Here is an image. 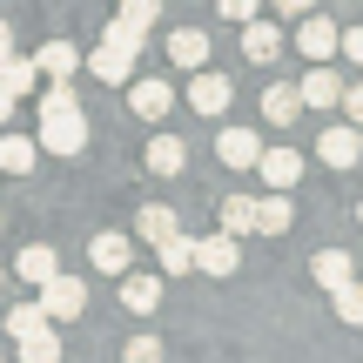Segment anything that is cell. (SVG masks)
I'll list each match as a JSON object with an SVG mask.
<instances>
[{"instance_id": "obj_1", "label": "cell", "mask_w": 363, "mask_h": 363, "mask_svg": "<svg viewBox=\"0 0 363 363\" xmlns=\"http://www.w3.org/2000/svg\"><path fill=\"white\" fill-rule=\"evenodd\" d=\"M34 303H40V316H48V323H67V316H81V310H88V283L54 269L48 283H40V296H34Z\"/></svg>"}, {"instance_id": "obj_2", "label": "cell", "mask_w": 363, "mask_h": 363, "mask_svg": "<svg viewBox=\"0 0 363 363\" xmlns=\"http://www.w3.org/2000/svg\"><path fill=\"white\" fill-rule=\"evenodd\" d=\"M34 148H48V155H81V148H88V115H81V108L40 115V142Z\"/></svg>"}, {"instance_id": "obj_3", "label": "cell", "mask_w": 363, "mask_h": 363, "mask_svg": "<svg viewBox=\"0 0 363 363\" xmlns=\"http://www.w3.org/2000/svg\"><path fill=\"white\" fill-rule=\"evenodd\" d=\"M235 262H242V242L235 235H195V269L202 276H235Z\"/></svg>"}, {"instance_id": "obj_4", "label": "cell", "mask_w": 363, "mask_h": 363, "mask_svg": "<svg viewBox=\"0 0 363 363\" xmlns=\"http://www.w3.org/2000/svg\"><path fill=\"white\" fill-rule=\"evenodd\" d=\"M229 101H235V81L229 74H208V67L189 74V108H195V115H222Z\"/></svg>"}, {"instance_id": "obj_5", "label": "cell", "mask_w": 363, "mask_h": 363, "mask_svg": "<svg viewBox=\"0 0 363 363\" xmlns=\"http://www.w3.org/2000/svg\"><path fill=\"white\" fill-rule=\"evenodd\" d=\"M316 155H323L330 169H357V162H363V128H350V121H337V128H323V142H316Z\"/></svg>"}, {"instance_id": "obj_6", "label": "cell", "mask_w": 363, "mask_h": 363, "mask_svg": "<svg viewBox=\"0 0 363 363\" xmlns=\"http://www.w3.org/2000/svg\"><path fill=\"white\" fill-rule=\"evenodd\" d=\"M256 155H262V135L256 128H222L216 135V162H222V169H256Z\"/></svg>"}, {"instance_id": "obj_7", "label": "cell", "mask_w": 363, "mask_h": 363, "mask_svg": "<svg viewBox=\"0 0 363 363\" xmlns=\"http://www.w3.org/2000/svg\"><path fill=\"white\" fill-rule=\"evenodd\" d=\"M337 94H343V74H330V61H310V74L296 81V101L303 108H337Z\"/></svg>"}, {"instance_id": "obj_8", "label": "cell", "mask_w": 363, "mask_h": 363, "mask_svg": "<svg viewBox=\"0 0 363 363\" xmlns=\"http://www.w3.org/2000/svg\"><path fill=\"white\" fill-rule=\"evenodd\" d=\"M128 108H135L142 121H162V115L175 108V88H169V81H142V74H135V81H128Z\"/></svg>"}, {"instance_id": "obj_9", "label": "cell", "mask_w": 363, "mask_h": 363, "mask_svg": "<svg viewBox=\"0 0 363 363\" xmlns=\"http://www.w3.org/2000/svg\"><path fill=\"white\" fill-rule=\"evenodd\" d=\"M88 262H94V269H108V276H121V269L135 262V242H128L121 229H101V235L88 242Z\"/></svg>"}, {"instance_id": "obj_10", "label": "cell", "mask_w": 363, "mask_h": 363, "mask_svg": "<svg viewBox=\"0 0 363 363\" xmlns=\"http://www.w3.org/2000/svg\"><path fill=\"white\" fill-rule=\"evenodd\" d=\"M242 54H249L256 67H269L276 54H283V27L262 21V13H256V21H242Z\"/></svg>"}, {"instance_id": "obj_11", "label": "cell", "mask_w": 363, "mask_h": 363, "mask_svg": "<svg viewBox=\"0 0 363 363\" xmlns=\"http://www.w3.org/2000/svg\"><path fill=\"white\" fill-rule=\"evenodd\" d=\"M256 169H262V182H269V189H296V182H303V155H296V148H262V155H256Z\"/></svg>"}, {"instance_id": "obj_12", "label": "cell", "mask_w": 363, "mask_h": 363, "mask_svg": "<svg viewBox=\"0 0 363 363\" xmlns=\"http://www.w3.org/2000/svg\"><path fill=\"white\" fill-rule=\"evenodd\" d=\"M296 48H303V61H330V54H337V21H323V13H303Z\"/></svg>"}, {"instance_id": "obj_13", "label": "cell", "mask_w": 363, "mask_h": 363, "mask_svg": "<svg viewBox=\"0 0 363 363\" xmlns=\"http://www.w3.org/2000/svg\"><path fill=\"white\" fill-rule=\"evenodd\" d=\"M175 229H182V216L169 202H142V208H135V242H169Z\"/></svg>"}, {"instance_id": "obj_14", "label": "cell", "mask_w": 363, "mask_h": 363, "mask_svg": "<svg viewBox=\"0 0 363 363\" xmlns=\"http://www.w3.org/2000/svg\"><path fill=\"white\" fill-rule=\"evenodd\" d=\"M121 310H128V316L162 310V276H135V269H121Z\"/></svg>"}, {"instance_id": "obj_15", "label": "cell", "mask_w": 363, "mask_h": 363, "mask_svg": "<svg viewBox=\"0 0 363 363\" xmlns=\"http://www.w3.org/2000/svg\"><path fill=\"white\" fill-rule=\"evenodd\" d=\"M34 74H40V81H74V74H81V48H67V40H48V48L34 54Z\"/></svg>"}, {"instance_id": "obj_16", "label": "cell", "mask_w": 363, "mask_h": 363, "mask_svg": "<svg viewBox=\"0 0 363 363\" xmlns=\"http://www.w3.org/2000/svg\"><path fill=\"white\" fill-rule=\"evenodd\" d=\"M296 115H303L296 81H269V88H262V121H269V128H289Z\"/></svg>"}, {"instance_id": "obj_17", "label": "cell", "mask_w": 363, "mask_h": 363, "mask_svg": "<svg viewBox=\"0 0 363 363\" xmlns=\"http://www.w3.org/2000/svg\"><path fill=\"white\" fill-rule=\"evenodd\" d=\"M88 74H94V81H115V88H128V81H135V54H121V48H108V40H101V48L88 54Z\"/></svg>"}, {"instance_id": "obj_18", "label": "cell", "mask_w": 363, "mask_h": 363, "mask_svg": "<svg viewBox=\"0 0 363 363\" xmlns=\"http://www.w3.org/2000/svg\"><path fill=\"white\" fill-rule=\"evenodd\" d=\"M169 61L189 67V74L208 67V34H202V27H175V34H169Z\"/></svg>"}, {"instance_id": "obj_19", "label": "cell", "mask_w": 363, "mask_h": 363, "mask_svg": "<svg viewBox=\"0 0 363 363\" xmlns=\"http://www.w3.org/2000/svg\"><path fill=\"white\" fill-rule=\"evenodd\" d=\"M54 269H61V256H54V249H48V242H27V249H21V256H13V276H21V283H34V289H40V283H48V276H54Z\"/></svg>"}, {"instance_id": "obj_20", "label": "cell", "mask_w": 363, "mask_h": 363, "mask_svg": "<svg viewBox=\"0 0 363 363\" xmlns=\"http://www.w3.org/2000/svg\"><path fill=\"white\" fill-rule=\"evenodd\" d=\"M155 262H162V276H189L195 269V235L175 229L169 242H155Z\"/></svg>"}, {"instance_id": "obj_21", "label": "cell", "mask_w": 363, "mask_h": 363, "mask_svg": "<svg viewBox=\"0 0 363 363\" xmlns=\"http://www.w3.org/2000/svg\"><path fill=\"white\" fill-rule=\"evenodd\" d=\"M34 162H40L34 135H0V175H27Z\"/></svg>"}, {"instance_id": "obj_22", "label": "cell", "mask_w": 363, "mask_h": 363, "mask_svg": "<svg viewBox=\"0 0 363 363\" xmlns=\"http://www.w3.org/2000/svg\"><path fill=\"white\" fill-rule=\"evenodd\" d=\"M182 162H189L182 135H155V142H148V175H182Z\"/></svg>"}, {"instance_id": "obj_23", "label": "cell", "mask_w": 363, "mask_h": 363, "mask_svg": "<svg viewBox=\"0 0 363 363\" xmlns=\"http://www.w3.org/2000/svg\"><path fill=\"white\" fill-rule=\"evenodd\" d=\"M249 229H256V195H222V235L242 242Z\"/></svg>"}, {"instance_id": "obj_24", "label": "cell", "mask_w": 363, "mask_h": 363, "mask_svg": "<svg viewBox=\"0 0 363 363\" xmlns=\"http://www.w3.org/2000/svg\"><path fill=\"white\" fill-rule=\"evenodd\" d=\"M310 276H316V283H323V289H343V283H350V276H357V262L343 256V249H323V256L310 262Z\"/></svg>"}, {"instance_id": "obj_25", "label": "cell", "mask_w": 363, "mask_h": 363, "mask_svg": "<svg viewBox=\"0 0 363 363\" xmlns=\"http://www.w3.org/2000/svg\"><path fill=\"white\" fill-rule=\"evenodd\" d=\"M283 229H289V195L276 189V195L256 202V229H249V235H283Z\"/></svg>"}, {"instance_id": "obj_26", "label": "cell", "mask_w": 363, "mask_h": 363, "mask_svg": "<svg viewBox=\"0 0 363 363\" xmlns=\"http://www.w3.org/2000/svg\"><path fill=\"white\" fill-rule=\"evenodd\" d=\"M21 363H61V337H54V323L34 330V337H21Z\"/></svg>"}, {"instance_id": "obj_27", "label": "cell", "mask_w": 363, "mask_h": 363, "mask_svg": "<svg viewBox=\"0 0 363 363\" xmlns=\"http://www.w3.org/2000/svg\"><path fill=\"white\" fill-rule=\"evenodd\" d=\"M34 330H48V316H40V303L27 296V303H13V310H7V337L21 343V337H34Z\"/></svg>"}, {"instance_id": "obj_28", "label": "cell", "mask_w": 363, "mask_h": 363, "mask_svg": "<svg viewBox=\"0 0 363 363\" xmlns=\"http://www.w3.org/2000/svg\"><path fill=\"white\" fill-rule=\"evenodd\" d=\"M330 303H337V316H343L350 330H363V283H357V276H350L343 289H330Z\"/></svg>"}, {"instance_id": "obj_29", "label": "cell", "mask_w": 363, "mask_h": 363, "mask_svg": "<svg viewBox=\"0 0 363 363\" xmlns=\"http://www.w3.org/2000/svg\"><path fill=\"white\" fill-rule=\"evenodd\" d=\"M115 7H121V13H115V21H128V27H135V34H148V27H155V21H162V0H115Z\"/></svg>"}, {"instance_id": "obj_30", "label": "cell", "mask_w": 363, "mask_h": 363, "mask_svg": "<svg viewBox=\"0 0 363 363\" xmlns=\"http://www.w3.org/2000/svg\"><path fill=\"white\" fill-rule=\"evenodd\" d=\"M34 61H21V54H7V61H0V88H7V94H27V88H34Z\"/></svg>"}, {"instance_id": "obj_31", "label": "cell", "mask_w": 363, "mask_h": 363, "mask_svg": "<svg viewBox=\"0 0 363 363\" xmlns=\"http://www.w3.org/2000/svg\"><path fill=\"white\" fill-rule=\"evenodd\" d=\"M169 350H162V337H128L121 343V363H162Z\"/></svg>"}, {"instance_id": "obj_32", "label": "cell", "mask_w": 363, "mask_h": 363, "mask_svg": "<svg viewBox=\"0 0 363 363\" xmlns=\"http://www.w3.org/2000/svg\"><path fill=\"white\" fill-rule=\"evenodd\" d=\"M101 40H108V48H121V54H142V40H148V34H135L128 21H108V27H101Z\"/></svg>"}, {"instance_id": "obj_33", "label": "cell", "mask_w": 363, "mask_h": 363, "mask_svg": "<svg viewBox=\"0 0 363 363\" xmlns=\"http://www.w3.org/2000/svg\"><path fill=\"white\" fill-rule=\"evenodd\" d=\"M337 101H343V108H350V128H363V81H350V88H343V94H337Z\"/></svg>"}, {"instance_id": "obj_34", "label": "cell", "mask_w": 363, "mask_h": 363, "mask_svg": "<svg viewBox=\"0 0 363 363\" xmlns=\"http://www.w3.org/2000/svg\"><path fill=\"white\" fill-rule=\"evenodd\" d=\"M216 7H222V21H256L262 0H216Z\"/></svg>"}, {"instance_id": "obj_35", "label": "cell", "mask_w": 363, "mask_h": 363, "mask_svg": "<svg viewBox=\"0 0 363 363\" xmlns=\"http://www.w3.org/2000/svg\"><path fill=\"white\" fill-rule=\"evenodd\" d=\"M337 54H350V61L363 67V27H350V34H337Z\"/></svg>"}, {"instance_id": "obj_36", "label": "cell", "mask_w": 363, "mask_h": 363, "mask_svg": "<svg viewBox=\"0 0 363 363\" xmlns=\"http://www.w3.org/2000/svg\"><path fill=\"white\" fill-rule=\"evenodd\" d=\"M269 7H276V13H283V21H303V13H310V7H316V0H269Z\"/></svg>"}, {"instance_id": "obj_37", "label": "cell", "mask_w": 363, "mask_h": 363, "mask_svg": "<svg viewBox=\"0 0 363 363\" xmlns=\"http://www.w3.org/2000/svg\"><path fill=\"white\" fill-rule=\"evenodd\" d=\"M7 54H13V27L0 21V61H7Z\"/></svg>"}, {"instance_id": "obj_38", "label": "cell", "mask_w": 363, "mask_h": 363, "mask_svg": "<svg viewBox=\"0 0 363 363\" xmlns=\"http://www.w3.org/2000/svg\"><path fill=\"white\" fill-rule=\"evenodd\" d=\"M7 115H13V94H7V88H0V128H7Z\"/></svg>"}, {"instance_id": "obj_39", "label": "cell", "mask_w": 363, "mask_h": 363, "mask_svg": "<svg viewBox=\"0 0 363 363\" xmlns=\"http://www.w3.org/2000/svg\"><path fill=\"white\" fill-rule=\"evenodd\" d=\"M357 222H363V208H357Z\"/></svg>"}, {"instance_id": "obj_40", "label": "cell", "mask_w": 363, "mask_h": 363, "mask_svg": "<svg viewBox=\"0 0 363 363\" xmlns=\"http://www.w3.org/2000/svg\"><path fill=\"white\" fill-rule=\"evenodd\" d=\"M0 276H7V269H0Z\"/></svg>"}]
</instances>
